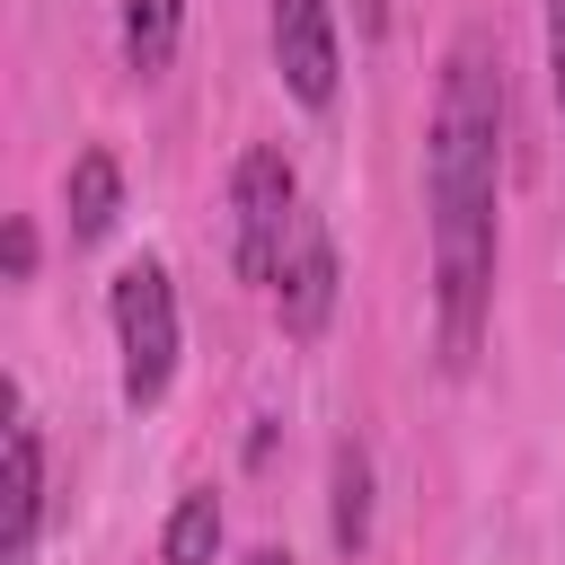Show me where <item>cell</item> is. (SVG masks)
I'll return each mask as SVG.
<instances>
[{
	"label": "cell",
	"instance_id": "12",
	"mask_svg": "<svg viewBox=\"0 0 565 565\" xmlns=\"http://www.w3.org/2000/svg\"><path fill=\"white\" fill-rule=\"evenodd\" d=\"M0 256H9V282H26V274H35V221H9Z\"/></svg>",
	"mask_w": 565,
	"mask_h": 565
},
{
	"label": "cell",
	"instance_id": "1",
	"mask_svg": "<svg viewBox=\"0 0 565 565\" xmlns=\"http://www.w3.org/2000/svg\"><path fill=\"white\" fill-rule=\"evenodd\" d=\"M494 203H503V53L486 26L450 35L424 141V212H433V327L441 371H477L494 318Z\"/></svg>",
	"mask_w": 565,
	"mask_h": 565
},
{
	"label": "cell",
	"instance_id": "14",
	"mask_svg": "<svg viewBox=\"0 0 565 565\" xmlns=\"http://www.w3.org/2000/svg\"><path fill=\"white\" fill-rule=\"evenodd\" d=\"M238 565H291V547H247Z\"/></svg>",
	"mask_w": 565,
	"mask_h": 565
},
{
	"label": "cell",
	"instance_id": "5",
	"mask_svg": "<svg viewBox=\"0 0 565 565\" xmlns=\"http://www.w3.org/2000/svg\"><path fill=\"white\" fill-rule=\"evenodd\" d=\"M335 291H344V265H335V238L318 212H300L291 247H282V274H274V318L291 344H318L327 318H335Z\"/></svg>",
	"mask_w": 565,
	"mask_h": 565
},
{
	"label": "cell",
	"instance_id": "9",
	"mask_svg": "<svg viewBox=\"0 0 565 565\" xmlns=\"http://www.w3.org/2000/svg\"><path fill=\"white\" fill-rule=\"evenodd\" d=\"M221 539H230V521H221V494H212V486H185V494L168 503L159 565H221Z\"/></svg>",
	"mask_w": 565,
	"mask_h": 565
},
{
	"label": "cell",
	"instance_id": "13",
	"mask_svg": "<svg viewBox=\"0 0 565 565\" xmlns=\"http://www.w3.org/2000/svg\"><path fill=\"white\" fill-rule=\"evenodd\" d=\"M353 26H362V35H380V26H388V0H353Z\"/></svg>",
	"mask_w": 565,
	"mask_h": 565
},
{
	"label": "cell",
	"instance_id": "10",
	"mask_svg": "<svg viewBox=\"0 0 565 565\" xmlns=\"http://www.w3.org/2000/svg\"><path fill=\"white\" fill-rule=\"evenodd\" d=\"M177 35H185V0H124V71L132 79H159L177 62Z\"/></svg>",
	"mask_w": 565,
	"mask_h": 565
},
{
	"label": "cell",
	"instance_id": "3",
	"mask_svg": "<svg viewBox=\"0 0 565 565\" xmlns=\"http://www.w3.org/2000/svg\"><path fill=\"white\" fill-rule=\"evenodd\" d=\"M291 230H300V177L274 141H247L238 168H230V265H238V282L274 291Z\"/></svg>",
	"mask_w": 565,
	"mask_h": 565
},
{
	"label": "cell",
	"instance_id": "6",
	"mask_svg": "<svg viewBox=\"0 0 565 565\" xmlns=\"http://www.w3.org/2000/svg\"><path fill=\"white\" fill-rule=\"evenodd\" d=\"M35 530H44V441L18 415L9 424V459H0V565H26Z\"/></svg>",
	"mask_w": 565,
	"mask_h": 565
},
{
	"label": "cell",
	"instance_id": "11",
	"mask_svg": "<svg viewBox=\"0 0 565 565\" xmlns=\"http://www.w3.org/2000/svg\"><path fill=\"white\" fill-rule=\"evenodd\" d=\"M547 97L565 115V0H547Z\"/></svg>",
	"mask_w": 565,
	"mask_h": 565
},
{
	"label": "cell",
	"instance_id": "2",
	"mask_svg": "<svg viewBox=\"0 0 565 565\" xmlns=\"http://www.w3.org/2000/svg\"><path fill=\"white\" fill-rule=\"evenodd\" d=\"M106 318H115V353H124V406L150 415V406L168 397V380H177V344H185L168 265H159V256L115 265V282H106Z\"/></svg>",
	"mask_w": 565,
	"mask_h": 565
},
{
	"label": "cell",
	"instance_id": "8",
	"mask_svg": "<svg viewBox=\"0 0 565 565\" xmlns=\"http://www.w3.org/2000/svg\"><path fill=\"white\" fill-rule=\"evenodd\" d=\"M327 539H335V556H362L371 547V450L362 441H335V468H327Z\"/></svg>",
	"mask_w": 565,
	"mask_h": 565
},
{
	"label": "cell",
	"instance_id": "7",
	"mask_svg": "<svg viewBox=\"0 0 565 565\" xmlns=\"http://www.w3.org/2000/svg\"><path fill=\"white\" fill-rule=\"evenodd\" d=\"M62 212H71V247H97V238H115V221H124V168H115V150H79L71 159V177H62Z\"/></svg>",
	"mask_w": 565,
	"mask_h": 565
},
{
	"label": "cell",
	"instance_id": "4",
	"mask_svg": "<svg viewBox=\"0 0 565 565\" xmlns=\"http://www.w3.org/2000/svg\"><path fill=\"white\" fill-rule=\"evenodd\" d=\"M265 26H274V71H282V88H291L309 115H327L335 88H344L335 9H327V0H265Z\"/></svg>",
	"mask_w": 565,
	"mask_h": 565
}]
</instances>
